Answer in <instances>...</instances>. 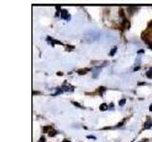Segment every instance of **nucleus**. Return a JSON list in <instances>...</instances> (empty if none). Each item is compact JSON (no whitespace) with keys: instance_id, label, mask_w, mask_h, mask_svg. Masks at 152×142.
<instances>
[{"instance_id":"1","label":"nucleus","mask_w":152,"mask_h":142,"mask_svg":"<svg viewBox=\"0 0 152 142\" xmlns=\"http://www.w3.org/2000/svg\"><path fill=\"white\" fill-rule=\"evenodd\" d=\"M61 89L63 90V92H72L73 90H74V87L72 86V85H70L69 83H68L66 82L61 86Z\"/></svg>"},{"instance_id":"2","label":"nucleus","mask_w":152,"mask_h":142,"mask_svg":"<svg viewBox=\"0 0 152 142\" xmlns=\"http://www.w3.org/2000/svg\"><path fill=\"white\" fill-rule=\"evenodd\" d=\"M59 12L61 14V17L65 19V20H69L70 19V15L69 14V12L66 11V9H60Z\"/></svg>"},{"instance_id":"3","label":"nucleus","mask_w":152,"mask_h":142,"mask_svg":"<svg viewBox=\"0 0 152 142\" xmlns=\"http://www.w3.org/2000/svg\"><path fill=\"white\" fill-rule=\"evenodd\" d=\"M151 127H152V121L150 120H146L145 122V124H144V129L145 130H147V129H150Z\"/></svg>"},{"instance_id":"4","label":"nucleus","mask_w":152,"mask_h":142,"mask_svg":"<svg viewBox=\"0 0 152 142\" xmlns=\"http://www.w3.org/2000/svg\"><path fill=\"white\" fill-rule=\"evenodd\" d=\"M123 27H125L126 28H130V22L128 21L126 18H125L123 20Z\"/></svg>"},{"instance_id":"5","label":"nucleus","mask_w":152,"mask_h":142,"mask_svg":"<svg viewBox=\"0 0 152 142\" xmlns=\"http://www.w3.org/2000/svg\"><path fill=\"white\" fill-rule=\"evenodd\" d=\"M100 70H101V68H99V67H95L93 69V78H96L97 77V74L100 73Z\"/></svg>"},{"instance_id":"6","label":"nucleus","mask_w":152,"mask_h":142,"mask_svg":"<svg viewBox=\"0 0 152 142\" xmlns=\"http://www.w3.org/2000/svg\"><path fill=\"white\" fill-rule=\"evenodd\" d=\"M88 71H90V68H84V69H79V70H78V74H80V75H83V74H86V73H87Z\"/></svg>"},{"instance_id":"7","label":"nucleus","mask_w":152,"mask_h":142,"mask_svg":"<svg viewBox=\"0 0 152 142\" xmlns=\"http://www.w3.org/2000/svg\"><path fill=\"white\" fill-rule=\"evenodd\" d=\"M107 108H108V106L107 105V103H102L101 105H100V110L101 111H106V110H107Z\"/></svg>"},{"instance_id":"8","label":"nucleus","mask_w":152,"mask_h":142,"mask_svg":"<svg viewBox=\"0 0 152 142\" xmlns=\"http://www.w3.org/2000/svg\"><path fill=\"white\" fill-rule=\"evenodd\" d=\"M57 135V132H56L55 130H50V131L49 132V135H50V137L54 136V135Z\"/></svg>"},{"instance_id":"9","label":"nucleus","mask_w":152,"mask_h":142,"mask_svg":"<svg viewBox=\"0 0 152 142\" xmlns=\"http://www.w3.org/2000/svg\"><path fill=\"white\" fill-rule=\"evenodd\" d=\"M116 51H117V46H114L113 49H111V51H110V53H109V55H110V56H113L114 54L116 53Z\"/></svg>"},{"instance_id":"10","label":"nucleus","mask_w":152,"mask_h":142,"mask_svg":"<svg viewBox=\"0 0 152 142\" xmlns=\"http://www.w3.org/2000/svg\"><path fill=\"white\" fill-rule=\"evenodd\" d=\"M49 130H52V127L51 126H47L43 128V131L46 132V133H49Z\"/></svg>"},{"instance_id":"11","label":"nucleus","mask_w":152,"mask_h":142,"mask_svg":"<svg viewBox=\"0 0 152 142\" xmlns=\"http://www.w3.org/2000/svg\"><path fill=\"white\" fill-rule=\"evenodd\" d=\"M106 90H107V88H106V87L101 86V87H99L98 91L100 92V94H103V92H104V91H106Z\"/></svg>"},{"instance_id":"12","label":"nucleus","mask_w":152,"mask_h":142,"mask_svg":"<svg viewBox=\"0 0 152 142\" xmlns=\"http://www.w3.org/2000/svg\"><path fill=\"white\" fill-rule=\"evenodd\" d=\"M146 76H147L148 78H152V70L147 71V72H146Z\"/></svg>"},{"instance_id":"13","label":"nucleus","mask_w":152,"mask_h":142,"mask_svg":"<svg viewBox=\"0 0 152 142\" xmlns=\"http://www.w3.org/2000/svg\"><path fill=\"white\" fill-rule=\"evenodd\" d=\"M125 103H126V99H121V101H120V102H119V105L122 106V105H124Z\"/></svg>"},{"instance_id":"14","label":"nucleus","mask_w":152,"mask_h":142,"mask_svg":"<svg viewBox=\"0 0 152 142\" xmlns=\"http://www.w3.org/2000/svg\"><path fill=\"white\" fill-rule=\"evenodd\" d=\"M72 103L74 104L75 106H77V107H80V108H83V106L81 105V104H79L78 102H75V101H72Z\"/></svg>"},{"instance_id":"15","label":"nucleus","mask_w":152,"mask_h":142,"mask_svg":"<svg viewBox=\"0 0 152 142\" xmlns=\"http://www.w3.org/2000/svg\"><path fill=\"white\" fill-rule=\"evenodd\" d=\"M45 136H41L40 137V139H39V142H45Z\"/></svg>"},{"instance_id":"16","label":"nucleus","mask_w":152,"mask_h":142,"mask_svg":"<svg viewBox=\"0 0 152 142\" xmlns=\"http://www.w3.org/2000/svg\"><path fill=\"white\" fill-rule=\"evenodd\" d=\"M88 138H93V139H95V136H93V135H88Z\"/></svg>"},{"instance_id":"17","label":"nucleus","mask_w":152,"mask_h":142,"mask_svg":"<svg viewBox=\"0 0 152 142\" xmlns=\"http://www.w3.org/2000/svg\"><path fill=\"white\" fill-rule=\"evenodd\" d=\"M62 142H70V140H69V139H64Z\"/></svg>"},{"instance_id":"18","label":"nucleus","mask_w":152,"mask_h":142,"mask_svg":"<svg viewBox=\"0 0 152 142\" xmlns=\"http://www.w3.org/2000/svg\"><path fill=\"white\" fill-rule=\"evenodd\" d=\"M32 94H33V95H35V94H40V92H35V91H33Z\"/></svg>"},{"instance_id":"19","label":"nucleus","mask_w":152,"mask_h":142,"mask_svg":"<svg viewBox=\"0 0 152 142\" xmlns=\"http://www.w3.org/2000/svg\"><path fill=\"white\" fill-rule=\"evenodd\" d=\"M149 109H150V111H152V104L150 105V107H149Z\"/></svg>"},{"instance_id":"20","label":"nucleus","mask_w":152,"mask_h":142,"mask_svg":"<svg viewBox=\"0 0 152 142\" xmlns=\"http://www.w3.org/2000/svg\"><path fill=\"white\" fill-rule=\"evenodd\" d=\"M151 24H152V22H151Z\"/></svg>"}]
</instances>
